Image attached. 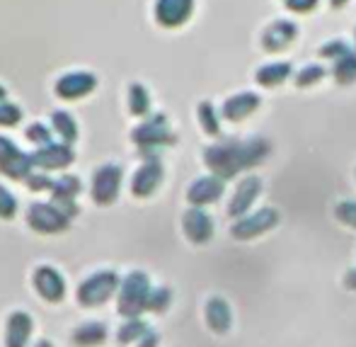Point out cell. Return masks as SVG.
<instances>
[{"mask_svg":"<svg viewBox=\"0 0 356 347\" xmlns=\"http://www.w3.org/2000/svg\"><path fill=\"white\" fill-rule=\"evenodd\" d=\"M32 168H34L32 155L19 151L10 139L0 137V173H5L13 180H22V178H29Z\"/></svg>","mask_w":356,"mask_h":347,"instance_id":"3","label":"cell"},{"mask_svg":"<svg viewBox=\"0 0 356 347\" xmlns=\"http://www.w3.org/2000/svg\"><path fill=\"white\" fill-rule=\"evenodd\" d=\"M0 102H5V88L0 85Z\"/></svg>","mask_w":356,"mask_h":347,"instance_id":"21","label":"cell"},{"mask_svg":"<svg viewBox=\"0 0 356 347\" xmlns=\"http://www.w3.org/2000/svg\"><path fill=\"white\" fill-rule=\"evenodd\" d=\"M22 119V109L13 102H0V127H15Z\"/></svg>","mask_w":356,"mask_h":347,"instance_id":"14","label":"cell"},{"mask_svg":"<svg viewBox=\"0 0 356 347\" xmlns=\"http://www.w3.org/2000/svg\"><path fill=\"white\" fill-rule=\"evenodd\" d=\"M32 284H34V289H37V294L42 296L44 301H49V304H58V301H63V296H66V279H63L61 272H58L56 268H51V265H42V268L34 270Z\"/></svg>","mask_w":356,"mask_h":347,"instance_id":"5","label":"cell"},{"mask_svg":"<svg viewBox=\"0 0 356 347\" xmlns=\"http://www.w3.org/2000/svg\"><path fill=\"white\" fill-rule=\"evenodd\" d=\"M34 347H54V343H49V340H37Z\"/></svg>","mask_w":356,"mask_h":347,"instance_id":"20","label":"cell"},{"mask_svg":"<svg viewBox=\"0 0 356 347\" xmlns=\"http://www.w3.org/2000/svg\"><path fill=\"white\" fill-rule=\"evenodd\" d=\"M54 180H49L47 175H29L27 178V187L29 190H51Z\"/></svg>","mask_w":356,"mask_h":347,"instance_id":"19","label":"cell"},{"mask_svg":"<svg viewBox=\"0 0 356 347\" xmlns=\"http://www.w3.org/2000/svg\"><path fill=\"white\" fill-rule=\"evenodd\" d=\"M141 330H143V325L138 323L136 318H131L127 325H122V330H119V343H122V345L131 343V340L138 338V333H141Z\"/></svg>","mask_w":356,"mask_h":347,"instance_id":"17","label":"cell"},{"mask_svg":"<svg viewBox=\"0 0 356 347\" xmlns=\"http://www.w3.org/2000/svg\"><path fill=\"white\" fill-rule=\"evenodd\" d=\"M32 160H34V165H39V168H44V170H58L73 163V151L68 148V144H49V146H42V148L32 155Z\"/></svg>","mask_w":356,"mask_h":347,"instance_id":"9","label":"cell"},{"mask_svg":"<svg viewBox=\"0 0 356 347\" xmlns=\"http://www.w3.org/2000/svg\"><path fill=\"white\" fill-rule=\"evenodd\" d=\"M97 80L92 73H85V70H75V73H66L63 78H58L56 93L66 100H78L85 98L88 93H92Z\"/></svg>","mask_w":356,"mask_h":347,"instance_id":"7","label":"cell"},{"mask_svg":"<svg viewBox=\"0 0 356 347\" xmlns=\"http://www.w3.org/2000/svg\"><path fill=\"white\" fill-rule=\"evenodd\" d=\"M51 192L54 202H71V199H75V194L80 192V180L75 175H63V178L54 180Z\"/></svg>","mask_w":356,"mask_h":347,"instance_id":"11","label":"cell"},{"mask_svg":"<svg viewBox=\"0 0 356 347\" xmlns=\"http://www.w3.org/2000/svg\"><path fill=\"white\" fill-rule=\"evenodd\" d=\"M143 109H145V95H143V90L138 88V85H134V88H131V112L141 114Z\"/></svg>","mask_w":356,"mask_h":347,"instance_id":"18","label":"cell"},{"mask_svg":"<svg viewBox=\"0 0 356 347\" xmlns=\"http://www.w3.org/2000/svg\"><path fill=\"white\" fill-rule=\"evenodd\" d=\"M107 340V325L99 321H88L73 330V343L80 347H97Z\"/></svg>","mask_w":356,"mask_h":347,"instance_id":"10","label":"cell"},{"mask_svg":"<svg viewBox=\"0 0 356 347\" xmlns=\"http://www.w3.org/2000/svg\"><path fill=\"white\" fill-rule=\"evenodd\" d=\"M155 180H158V168H150V165H145V168H141V173L136 175V180H134V192H136V194H148L150 190L155 187Z\"/></svg>","mask_w":356,"mask_h":347,"instance_id":"13","label":"cell"},{"mask_svg":"<svg viewBox=\"0 0 356 347\" xmlns=\"http://www.w3.org/2000/svg\"><path fill=\"white\" fill-rule=\"evenodd\" d=\"M32 318L24 311H13L5 323V347H27L32 335Z\"/></svg>","mask_w":356,"mask_h":347,"instance_id":"8","label":"cell"},{"mask_svg":"<svg viewBox=\"0 0 356 347\" xmlns=\"http://www.w3.org/2000/svg\"><path fill=\"white\" fill-rule=\"evenodd\" d=\"M119 183H122V168L119 165H102L92 178V199L99 207L112 204L119 194Z\"/></svg>","mask_w":356,"mask_h":347,"instance_id":"6","label":"cell"},{"mask_svg":"<svg viewBox=\"0 0 356 347\" xmlns=\"http://www.w3.org/2000/svg\"><path fill=\"white\" fill-rule=\"evenodd\" d=\"M145 289H148V282L141 272L129 275L127 282L122 284V291H119V314L127 316V318H136L145 304Z\"/></svg>","mask_w":356,"mask_h":347,"instance_id":"4","label":"cell"},{"mask_svg":"<svg viewBox=\"0 0 356 347\" xmlns=\"http://www.w3.org/2000/svg\"><path fill=\"white\" fill-rule=\"evenodd\" d=\"M119 286V277L109 270H99V272L90 275L80 282L78 286V304L85 306V309H97V306L107 304L112 299V294Z\"/></svg>","mask_w":356,"mask_h":347,"instance_id":"1","label":"cell"},{"mask_svg":"<svg viewBox=\"0 0 356 347\" xmlns=\"http://www.w3.org/2000/svg\"><path fill=\"white\" fill-rule=\"evenodd\" d=\"M51 127L58 137L66 141V144H71V141L78 139V124H75V119L68 112H54L51 114Z\"/></svg>","mask_w":356,"mask_h":347,"instance_id":"12","label":"cell"},{"mask_svg":"<svg viewBox=\"0 0 356 347\" xmlns=\"http://www.w3.org/2000/svg\"><path fill=\"white\" fill-rule=\"evenodd\" d=\"M27 224L29 229L39 231V233H61L68 229L71 219L63 214L56 204H47V202H37L27 209Z\"/></svg>","mask_w":356,"mask_h":347,"instance_id":"2","label":"cell"},{"mask_svg":"<svg viewBox=\"0 0 356 347\" xmlns=\"http://www.w3.org/2000/svg\"><path fill=\"white\" fill-rule=\"evenodd\" d=\"M15 211H17V199L13 197L10 190L0 185V219H13Z\"/></svg>","mask_w":356,"mask_h":347,"instance_id":"15","label":"cell"},{"mask_svg":"<svg viewBox=\"0 0 356 347\" xmlns=\"http://www.w3.org/2000/svg\"><path fill=\"white\" fill-rule=\"evenodd\" d=\"M27 139L32 141V144L49 146V144H51V132H49L44 124H32V127L27 129Z\"/></svg>","mask_w":356,"mask_h":347,"instance_id":"16","label":"cell"}]
</instances>
